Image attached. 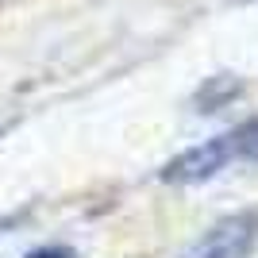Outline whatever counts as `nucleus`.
I'll return each instance as SVG.
<instances>
[{"mask_svg": "<svg viewBox=\"0 0 258 258\" xmlns=\"http://www.w3.org/2000/svg\"><path fill=\"white\" fill-rule=\"evenodd\" d=\"M231 162H258V119H247V123L216 135V139H205L201 147L181 151L177 158L162 166L158 177L166 185H197L224 173Z\"/></svg>", "mask_w": 258, "mask_h": 258, "instance_id": "obj_1", "label": "nucleus"}, {"mask_svg": "<svg viewBox=\"0 0 258 258\" xmlns=\"http://www.w3.org/2000/svg\"><path fill=\"white\" fill-rule=\"evenodd\" d=\"M254 247H258V216L235 212L216 220L181 258H250Z\"/></svg>", "mask_w": 258, "mask_h": 258, "instance_id": "obj_2", "label": "nucleus"}, {"mask_svg": "<svg viewBox=\"0 0 258 258\" xmlns=\"http://www.w3.org/2000/svg\"><path fill=\"white\" fill-rule=\"evenodd\" d=\"M27 258H74V250H70V247H58V243H54V247H39V250H31Z\"/></svg>", "mask_w": 258, "mask_h": 258, "instance_id": "obj_3", "label": "nucleus"}]
</instances>
